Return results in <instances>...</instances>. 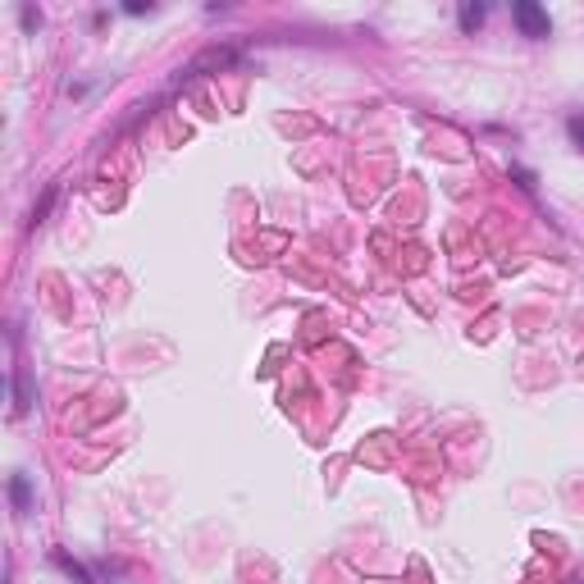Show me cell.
Here are the masks:
<instances>
[{
	"label": "cell",
	"mask_w": 584,
	"mask_h": 584,
	"mask_svg": "<svg viewBox=\"0 0 584 584\" xmlns=\"http://www.w3.org/2000/svg\"><path fill=\"white\" fill-rule=\"evenodd\" d=\"M511 19H516V28H520L525 37H534V41L553 37V19H548V10H544V5H534V0H516V5H511Z\"/></svg>",
	"instance_id": "6da1fadb"
},
{
	"label": "cell",
	"mask_w": 584,
	"mask_h": 584,
	"mask_svg": "<svg viewBox=\"0 0 584 584\" xmlns=\"http://www.w3.org/2000/svg\"><path fill=\"white\" fill-rule=\"evenodd\" d=\"M10 498H14V511H19V516L32 511V484H28V475H10Z\"/></svg>",
	"instance_id": "7a4b0ae2"
},
{
	"label": "cell",
	"mask_w": 584,
	"mask_h": 584,
	"mask_svg": "<svg viewBox=\"0 0 584 584\" xmlns=\"http://www.w3.org/2000/svg\"><path fill=\"white\" fill-rule=\"evenodd\" d=\"M484 5H475V0H461V10H457V19H461V32H475L479 23H484Z\"/></svg>",
	"instance_id": "3957f363"
},
{
	"label": "cell",
	"mask_w": 584,
	"mask_h": 584,
	"mask_svg": "<svg viewBox=\"0 0 584 584\" xmlns=\"http://www.w3.org/2000/svg\"><path fill=\"white\" fill-rule=\"evenodd\" d=\"M566 133H571V146H575V151H584V110H575V115L566 119Z\"/></svg>",
	"instance_id": "277c9868"
},
{
	"label": "cell",
	"mask_w": 584,
	"mask_h": 584,
	"mask_svg": "<svg viewBox=\"0 0 584 584\" xmlns=\"http://www.w3.org/2000/svg\"><path fill=\"white\" fill-rule=\"evenodd\" d=\"M56 566H60V571H69V575H73L78 584H91V575H87V571H82V566H78V562H73L69 553H56Z\"/></svg>",
	"instance_id": "5b68a950"
},
{
	"label": "cell",
	"mask_w": 584,
	"mask_h": 584,
	"mask_svg": "<svg viewBox=\"0 0 584 584\" xmlns=\"http://www.w3.org/2000/svg\"><path fill=\"white\" fill-rule=\"evenodd\" d=\"M124 10H128V14H151L156 5H142V0H128V5H124Z\"/></svg>",
	"instance_id": "8992f818"
},
{
	"label": "cell",
	"mask_w": 584,
	"mask_h": 584,
	"mask_svg": "<svg viewBox=\"0 0 584 584\" xmlns=\"http://www.w3.org/2000/svg\"><path fill=\"white\" fill-rule=\"evenodd\" d=\"M37 23H41V10L28 5V10H23V28H37Z\"/></svg>",
	"instance_id": "52a82bcc"
}]
</instances>
